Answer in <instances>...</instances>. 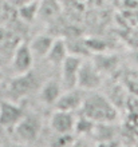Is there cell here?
I'll list each match as a JSON object with an SVG mask.
<instances>
[{"mask_svg":"<svg viewBox=\"0 0 138 147\" xmlns=\"http://www.w3.org/2000/svg\"><path fill=\"white\" fill-rule=\"evenodd\" d=\"M92 63L95 64V67L98 68L99 72H103V71L107 72V71H111L115 67V64H117V58L99 54V55H97V59Z\"/></svg>","mask_w":138,"mask_h":147,"instance_id":"obj_15","label":"cell"},{"mask_svg":"<svg viewBox=\"0 0 138 147\" xmlns=\"http://www.w3.org/2000/svg\"><path fill=\"white\" fill-rule=\"evenodd\" d=\"M55 39L50 35H36L28 44L35 58H46Z\"/></svg>","mask_w":138,"mask_h":147,"instance_id":"obj_13","label":"cell"},{"mask_svg":"<svg viewBox=\"0 0 138 147\" xmlns=\"http://www.w3.org/2000/svg\"><path fill=\"white\" fill-rule=\"evenodd\" d=\"M42 119L36 114H26L19 123L12 128V132L20 143H35L42 131Z\"/></svg>","mask_w":138,"mask_h":147,"instance_id":"obj_3","label":"cell"},{"mask_svg":"<svg viewBox=\"0 0 138 147\" xmlns=\"http://www.w3.org/2000/svg\"><path fill=\"white\" fill-rule=\"evenodd\" d=\"M34 54L30 48V44L27 42H20L14 50L12 54V70L15 72V75L19 74H24L27 71L32 70L34 66Z\"/></svg>","mask_w":138,"mask_h":147,"instance_id":"obj_6","label":"cell"},{"mask_svg":"<svg viewBox=\"0 0 138 147\" xmlns=\"http://www.w3.org/2000/svg\"><path fill=\"white\" fill-rule=\"evenodd\" d=\"M69 48L67 43L63 39H55L52 46H51L46 59L47 62L51 63L52 66H62V63L65 62V59L69 56Z\"/></svg>","mask_w":138,"mask_h":147,"instance_id":"obj_11","label":"cell"},{"mask_svg":"<svg viewBox=\"0 0 138 147\" xmlns=\"http://www.w3.org/2000/svg\"><path fill=\"white\" fill-rule=\"evenodd\" d=\"M81 110L82 115L87 116L95 123H113L118 116L115 106L102 94H90L84 96Z\"/></svg>","mask_w":138,"mask_h":147,"instance_id":"obj_1","label":"cell"},{"mask_svg":"<svg viewBox=\"0 0 138 147\" xmlns=\"http://www.w3.org/2000/svg\"><path fill=\"white\" fill-rule=\"evenodd\" d=\"M42 84L43 83H40L38 74L34 70H30L24 74L15 75V78L10 80L7 87V96L10 100L19 102L34 91H39Z\"/></svg>","mask_w":138,"mask_h":147,"instance_id":"obj_2","label":"cell"},{"mask_svg":"<svg viewBox=\"0 0 138 147\" xmlns=\"http://www.w3.org/2000/svg\"><path fill=\"white\" fill-rule=\"evenodd\" d=\"M10 1V4H12V5H15V7H22L23 4L28 3V1H31V0H8Z\"/></svg>","mask_w":138,"mask_h":147,"instance_id":"obj_17","label":"cell"},{"mask_svg":"<svg viewBox=\"0 0 138 147\" xmlns=\"http://www.w3.org/2000/svg\"><path fill=\"white\" fill-rule=\"evenodd\" d=\"M61 13L59 0H39L38 18L43 22H52Z\"/></svg>","mask_w":138,"mask_h":147,"instance_id":"obj_12","label":"cell"},{"mask_svg":"<svg viewBox=\"0 0 138 147\" xmlns=\"http://www.w3.org/2000/svg\"><path fill=\"white\" fill-rule=\"evenodd\" d=\"M77 119L71 111L56 110L52 112L50 118V126L52 131L56 134H71L75 130Z\"/></svg>","mask_w":138,"mask_h":147,"instance_id":"obj_8","label":"cell"},{"mask_svg":"<svg viewBox=\"0 0 138 147\" xmlns=\"http://www.w3.org/2000/svg\"><path fill=\"white\" fill-rule=\"evenodd\" d=\"M83 100H84V95L82 88L75 87L73 90H66V92H62V95L56 100L55 109L74 112L75 110L81 109L82 105H83Z\"/></svg>","mask_w":138,"mask_h":147,"instance_id":"obj_9","label":"cell"},{"mask_svg":"<svg viewBox=\"0 0 138 147\" xmlns=\"http://www.w3.org/2000/svg\"><path fill=\"white\" fill-rule=\"evenodd\" d=\"M102 83L101 72L92 62H82L78 74V87L84 91L97 90Z\"/></svg>","mask_w":138,"mask_h":147,"instance_id":"obj_7","label":"cell"},{"mask_svg":"<svg viewBox=\"0 0 138 147\" xmlns=\"http://www.w3.org/2000/svg\"><path fill=\"white\" fill-rule=\"evenodd\" d=\"M1 79H3V72H1V70H0V83H1Z\"/></svg>","mask_w":138,"mask_h":147,"instance_id":"obj_18","label":"cell"},{"mask_svg":"<svg viewBox=\"0 0 138 147\" xmlns=\"http://www.w3.org/2000/svg\"><path fill=\"white\" fill-rule=\"evenodd\" d=\"M81 56L69 54V56L62 63V72H61V84L63 90H73L78 87V74L82 64Z\"/></svg>","mask_w":138,"mask_h":147,"instance_id":"obj_5","label":"cell"},{"mask_svg":"<svg viewBox=\"0 0 138 147\" xmlns=\"http://www.w3.org/2000/svg\"><path fill=\"white\" fill-rule=\"evenodd\" d=\"M63 87H62L61 82L56 79H48L44 82L40 88H39V98L40 100L47 106H55L56 100L62 95Z\"/></svg>","mask_w":138,"mask_h":147,"instance_id":"obj_10","label":"cell"},{"mask_svg":"<svg viewBox=\"0 0 138 147\" xmlns=\"http://www.w3.org/2000/svg\"><path fill=\"white\" fill-rule=\"evenodd\" d=\"M1 1H3V0H0V3H1Z\"/></svg>","mask_w":138,"mask_h":147,"instance_id":"obj_19","label":"cell"},{"mask_svg":"<svg viewBox=\"0 0 138 147\" xmlns=\"http://www.w3.org/2000/svg\"><path fill=\"white\" fill-rule=\"evenodd\" d=\"M75 143V139L71 134H58V138L52 140L51 146H74Z\"/></svg>","mask_w":138,"mask_h":147,"instance_id":"obj_16","label":"cell"},{"mask_svg":"<svg viewBox=\"0 0 138 147\" xmlns=\"http://www.w3.org/2000/svg\"><path fill=\"white\" fill-rule=\"evenodd\" d=\"M38 9H39V0H31L28 3L23 4L22 7H19V13L23 20L32 22L38 16Z\"/></svg>","mask_w":138,"mask_h":147,"instance_id":"obj_14","label":"cell"},{"mask_svg":"<svg viewBox=\"0 0 138 147\" xmlns=\"http://www.w3.org/2000/svg\"><path fill=\"white\" fill-rule=\"evenodd\" d=\"M26 115V111L18 102L0 100V127L4 130H11L19 123Z\"/></svg>","mask_w":138,"mask_h":147,"instance_id":"obj_4","label":"cell"}]
</instances>
